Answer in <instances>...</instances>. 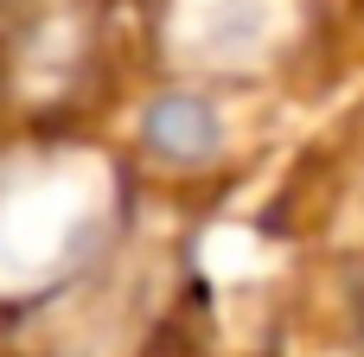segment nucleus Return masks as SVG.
I'll list each match as a JSON object with an SVG mask.
<instances>
[{
	"label": "nucleus",
	"mask_w": 364,
	"mask_h": 357,
	"mask_svg": "<svg viewBox=\"0 0 364 357\" xmlns=\"http://www.w3.org/2000/svg\"><path fill=\"white\" fill-rule=\"evenodd\" d=\"M147 134H154V147H166V153H198V147H211V115L192 109L186 96H173V102L154 109Z\"/></svg>",
	"instance_id": "1"
}]
</instances>
